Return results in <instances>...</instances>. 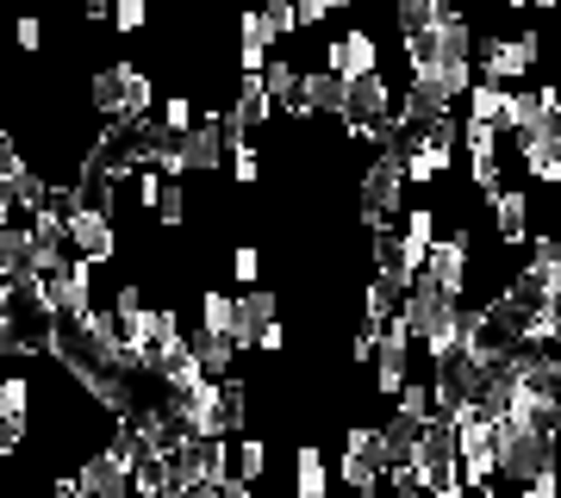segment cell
Wrapping results in <instances>:
<instances>
[{"label": "cell", "instance_id": "5bb4252c", "mask_svg": "<svg viewBox=\"0 0 561 498\" xmlns=\"http://www.w3.org/2000/svg\"><path fill=\"white\" fill-rule=\"evenodd\" d=\"M431 243H437V212H431V206H405V219H400V256H405V268H412V280H419L424 256H431Z\"/></svg>", "mask_w": 561, "mask_h": 498}, {"label": "cell", "instance_id": "d6986e66", "mask_svg": "<svg viewBox=\"0 0 561 498\" xmlns=\"http://www.w3.org/2000/svg\"><path fill=\"white\" fill-rule=\"evenodd\" d=\"M194 356L206 361V374H213V380H231V368H238L243 349H238L231 337H213V331H201V337H194Z\"/></svg>", "mask_w": 561, "mask_h": 498}, {"label": "cell", "instance_id": "52a82bcc", "mask_svg": "<svg viewBox=\"0 0 561 498\" xmlns=\"http://www.w3.org/2000/svg\"><path fill=\"white\" fill-rule=\"evenodd\" d=\"M486 212H493V238H500V250H530V187H512L505 181L500 194H486Z\"/></svg>", "mask_w": 561, "mask_h": 498}, {"label": "cell", "instance_id": "74e56055", "mask_svg": "<svg viewBox=\"0 0 561 498\" xmlns=\"http://www.w3.org/2000/svg\"><path fill=\"white\" fill-rule=\"evenodd\" d=\"M556 57H561V13H556Z\"/></svg>", "mask_w": 561, "mask_h": 498}, {"label": "cell", "instance_id": "836d02e7", "mask_svg": "<svg viewBox=\"0 0 561 498\" xmlns=\"http://www.w3.org/2000/svg\"><path fill=\"white\" fill-rule=\"evenodd\" d=\"M81 13H88V20H94V25H106V20H113V0H88Z\"/></svg>", "mask_w": 561, "mask_h": 498}, {"label": "cell", "instance_id": "30bf717a", "mask_svg": "<svg viewBox=\"0 0 561 498\" xmlns=\"http://www.w3.org/2000/svg\"><path fill=\"white\" fill-rule=\"evenodd\" d=\"M324 69L337 81H362V76H375L381 69V44H375V32L368 25H356V32H343L331 50H324Z\"/></svg>", "mask_w": 561, "mask_h": 498}, {"label": "cell", "instance_id": "7c38bea8", "mask_svg": "<svg viewBox=\"0 0 561 498\" xmlns=\"http://www.w3.org/2000/svg\"><path fill=\"white\" fill-rule=\"evenodd\" d=\"M275 319H280V293H268V287H243V293H238V331H231V343H238V349H256V337H262Z\"/></svg>", "mask_w": 561, "mask_h": 498}, {"label": "cell", "instance_id": "8fae6325", "mask_svg": "<svg viewBox=\"0 0 561 498\" xmlns=\"http://www.w3.org/2000/svg\"><path fill=\"white\" fill-rule=\"evenodd\" d=\"M275 57V32L262 20V7H243L238 13V76H262Z\"/></svg>", "mask_w": 561, "mask_h": 498}, {"label": "cell", "instance_id": "d590c367", "mask_svg": "<svg viewBox=\"0 0 561 498\" xmlns=\"http://www.w3.org/2000/svg\"><path fill=\"white\" fill-rule=\"evenodd\" d=\"M530 7H542V13H561V0H530Z\"/></svg>", "mask_w": 561, "mask_h": 498}, {"label": "cell", "instance_id": "cb8c5ba5", "mask_svg": "<svg viewBox=\"0 0 561 498\" xmlns=\"http://www.w3.org/2000/svg\"><path fill=\"white\" fill-rule=\"evenodd\" d=\"M150 219H157L162 231H181V224H187V187H181V181L162 187V199H157V212H150Z\"/></svg>", "mask_w": 561, "mask_h": 498}, {"label": "cell", "instance_id": "f35d334b", "mask_svg": "<svg viewBox=\"0 0 561 498\" xmlns=\"http://www.w3.org/2000/svg\"><path fill=\"white\" fill-rule=\"evenodd\" d=\"M556 449H561V418H556Z\"/></svg>", "mask_w": 561, "mask_h": 498}, {"label": "cell", "instance_id": "6da1fadb", "mask_svg": "<svg viewBox=\"0 0 561 498\" xmlns=\"http://www.w3.org/2000/svg\"><path fill=\"white\" fill-rule=\"evenodd\" d=\"M493 467H500V486H530V479L556 474L561 467V449H556V430H537V424L512 418V412H500V442H493Z\"/></svg>", "mask_w": 561, "mask_h": 498}, {"label": "cell", "instance_id": "4dcf8cb0", "mask_svg": "<svg viewBox=\"0 0 561 498\" xmlns=\"http://www.w3.org/2000/svg\"><path fill=\"white\" fill-rule=\"evenodd\" d=\"M256 349H262V356H280V349H287V331H280V319H275V324H268V331L256 337Z\"/></svg>", "mask_w": 561, "mask_h": 498}, {"label": "cell", "instance_id": "d6a6232c", "mask_svg": "<svg viewBox=\"0 0 561 498\" xmlns=\"http://www.w3.org/2000/svg\"><path fill=\"white\" fill-rule=\"evenodd\" d=\"M542 94H549V131L561 138V81H542Z\"/></svg>", "mask_w": 561, "mask_h": 498}, {"label": "cell", "instance_id": "ab89813d", "mask_svg": "<svg viewBox=\"0 0 561 498\" xmlns=\"http://www.w3.org/2000/svg\"><path fill=\"white\" fill-rule=\"evenodd\" d=\"M556 493H561V467H556Z\"/></svg>", "mask_w": 561, "mask_h": 498}, {"label": "cell", "instance_id": "603a6c76", "mask_svg": "<svg viewBox=\"0 0 561 498\" xmlns=\"http://www.w3.org/2000/svg\"><path fill=\"white\" fill-rule=\"evenodd\" d=\"M194 125H201V100L194 94H162V131H169V138H187Z\"/></svg>", "mask_w": 561, "mask_h": 498}, {"label": "cell", "instance_id": "8d00e7d4", "mask_svg": "<svg viewBox=\"0 0 561 498\" xmlns=\"http://www.w3.org/2000/svg\"><path fill=\"white\" fill-rule=\"evenodd\" d=\"M549 238H556V250H561V199H556V231H549Z\"/></svg>", "mask_w": 561, "mask_h": 498}, {"label": "cell", "instance_id": "5b68a950", "mask_svg": "<svg viewBox=\"0 0 561 498\" xmlns=\"http://www.w3.org/2000/svg\"><path fill=\"white\" fill-rule=\"evenodd\" d=\"M419 275H431L449 299H461V305H468V280H474V238H468V224H461L456 238L431 243V256H424Z\"/></svg>", "mask_w": 561, "mask_h": 498}, {"label": "cell", "instance_id": "1f68e13d", "mask_svg": "<svg viewBox=\"0 0 561 498\" xmlns=\"http://www.w3.org/2000/svg\"><path fill=\"white\" fill-rule=\"evenodd\" d=\"M512 498H561L556 493V474H542V479H530V486H518Z\"/></svg>", "mask_w": 561, "mask_h": 498}, {"label": "cell", "instance_id": "277c9868", "mask_svg": "<svg viewBox=\"0 0 561 498\" xmlns=\"http://www.w3.org/2000/svg\"><path fill=\"white\" fill-rule=\"evenodd\" d=\"M481 57H474V76L481 81H500V88H524L530 69L542 57V38L537 32H518V38H474Z\"/></svg>", "mask_w": 561, "mask_h": 498}, {"label": "cell", "instance_id": "9c48e42d", "mask_svg": "<svg viewBox=\"0 0 561 498\" xmlns=\"http://www.w3.org/2000/svg\"><path fill=\"white\" fill-rule=\"evenodd\" d=\"M512 162H524V181L530 187H561V138L542 125V131H518L512 138Z\"/></svg>", "mask_w": 561, "mask_h": 498}, {"label": "cell", "instance_id": "e0dca14e", "mask_svg": "<svg viewBox=\"0 0 561 498\" xmlns=\"http://www.w3.org/2000/svg\"><path fill=\"white\" fill-rule=\"evenodd\" d=\"M505 100H512V88H500V81H481V76H474V88H468V100H461V119L500 125V119H505Z\"/></svg>", "mask_w": 561, "mask_h": 498}, {"label": "cell", "instance_id": "60d3db41", "mask_svg": "<svg viewBox=\"0 0 561 498\" xmlns=\"http://www.w3.org/2000/svg\"><path fill=\"white\" fill-rule=\"evenodd\" d=\"M69 7H88V0H69Z\"/></svg>", "mask_w": 561, "mask_h": 498}, {"label": "cell", "instance_id": "44dd1931", "mask_svg": "<svg viewBox=\"0 0 561 498\" xmlns=\"http://www.w3.org/2000/svg\"><path fill=\"white\" fill-rule=\"evenodd\" d=\"M238 449V479L243 486H268V442L262 437H231Z\"/></svg>", "mask_w": 561, "mask_h": 498}, {"label": "cell", "instance_id": "8992f818", "mask_svg": "<svg viewBox=\"0 0 561 498\" xmlns=\"http://www.w3.org/2000/svg\"><path fill=\"white\" fill-rule=\"evenodd\" d=\"M405 380H412V331H405V319H387L381 343H375V393L400 398Z\"/></svg>", "mask_w": 561, "mask_h": 498}, {"label": "cell", "instance_id": "ba28073f", "mask_svg": "<svg viewBox=\"0 0 561 498\" xmlns=\"http://www.w3.org/2000/svg\"><path fill=\"white\" fill-rule=\"evenodd\" d=\"M44 287H50V312L57 319H88L94 312V262L69 256L57 275H44Z\"/></svg>", "mask_w": 561, "mask_h": 498}, {"label": "cell", "instance_id": "484cf974", "mask_svg": "<svg viewBox=\"0 0 561 498\" xmlns=\"http://www.w3.org/2000/svg\"><path fill=\"white\" fill-rule=\"evenodd\" d=\"M262 20H268V32H275V50L294 32H300V13H294V0H262Z\"/></svg>", "mask_w": 561, "mask_h": 498}, {"label": "cell", "instance_id": "4316f807", "mask_svg": "<svg viewBox=\"0 0 561 498\" xmlns=\"http://www.w3.org/2000/svg\"><path fill=\"white\" fill-rule=\"evenodd\" d=\"M231 280H238V287H262V250L256 243H238V250H231Z\"/></svg>", "mask_w": 561, "mask_h": 498}, {"label": "cell", "instance_id": "4fadbf2b", "mask_svg": "<svg viewBox=\"0 0 561 498\" xmlns=\"http://www.w3.org/2000/svg\"><path fill=\"white\" fill-rule=\"evenodd\" d=\"M337 493V474H331V461H324L319 442H300L294 449V498H331Z\"/></svg>", "mask_w": 561, "mask_h": 498}, {"label": "cell", "instance_id": "ac0fdd59", "mask_svg": "<svg viewBox=\"0 0 561 498\" xmlns=\"http://www.w3.org/2000/svg\"><path fill=\"white\" fill-rule=\"evenodd\" d=\"M225 150H231V181H238V187H256V181H262V150H256V138L231 125V138H225Z\"/></svg>", "mask_w": 561, "mask_h": 498}, {"label": "cell", "instance_id": "83f0119b", "mask_svg": "<svg viewBox=\"0 0 561 498\" xmlns=\"http://www.w3.org/2000/svg\"><path fill=\"white\" fill-rule=\"evenodd\" d=\"M343 7H356V0H294V13H300V32H319L331 13H343Z\"/></svg>", "mask_w": 561, "mask_h": 498}, {"label": "cell", "instance_id": "e575fe53", "mask_svg": "<svg viewBox=\"0 0 561 498\" xmlns=\"http://www.w3.org/2000/svg\"><path fill=\"white\" fill-rule=\"evenodd\" d=\"M505 13H530V0H500Z\"/></svg>", "mask_w": 561, "mask_h": 498}, {"label": "cell", "instance_id": "9a60e30c", "mask_svg": "<svg viewBox=\"0 0 561 498\" xmlns=\"http://www.w3.org/2000/svg\"><path fill=\"white\" fill-rule=\"evenodd\" d=\"M268 119H275V94H268V81H262V76H238V106H231V125H238V131H262Z\"/></svg>", "mask_w": 561, "mask_h": 498}, {"label": "cell", "instance_id": "7402d4cb", "mask_svg": "<svg viewBox=\"0 0 561 498\" xmlns=\"http://www.w3.org/2000/svg\"><path fill=\"white\" fill-rule=\"evenodd\" d=\"M449 7L443 0H393V25H400V38H412V32H424V25H437Z\"/></svg>", "mask_w": 561, "mask_h": 498}, {"label": "cell", "instance_id": "f1b7e54d", "mask_svg": "<svg viewBox=\"0 0 561 498\" xmlns=\"http://www.w3.org/2000/svg\"><path fill=\"white\" fill-rule=\"evenodd\" d=\"M13 44H20L25 57H38L44 50V20L38 13H20V20H13Z\"/></svg>", "mask_w": 561, "mask_h": 498}, {"label": "cell", "instance_id": "f546056e", "mask_svg": "<svg viewBox=\"0 0 561 498\" xmlns=\"http://www.w3.org/2000/svg\"><path fill=\"white\" fill-rule=\"evenodd\" d=\"M13 219H25V212H20V194H13V187L0 181V231H7Z\"/></svg>", "mask_w": 561, "mask_h": 498}, {"label": "cell", "instance_id": "7bdbcfd3", "mask_svg": "<svg viewBox=\"0 0 561 498\" xmlns=\"http://www.w3.org/2000/svg\"><path fill=\"white\" fill-rule=\"evenodd\" d=\"M443 7H456V0H443Z\"/></svg>", "mask_w": 561, "mask_h": 498}, {"label": "cell", "instance_id": "3957f363", "mask_svg": "<svg viewBox=\"0 0 561 498\" xmlns=\"http://www.w3.org/2000/svg\"><path fill=\"white\" fill-rule=\"evenodd\" d=\"M362 224H393V219H405V157L400 150H381V157L362 169Z\"/></svg>", "mask_w": 561, "mask_h": 498}, {"label": "cell", "instance_id": "d4e9b609", "mask_svg": "<svg viewBox=\"0 0 561 498\" xmlns=\"http://www.w3.org/2000/svg\"><path fill=\"white\" fill-rule=\"evenodd\" d=\"M113 32H119V38H138L144 25H150V0H113Z\"/></svg>", "mask_w": 561, "mask_h": 498}, {"label": "cell", "instance_id": "7a4b0ae2", "mask_svg": "<svg viewBox=\"0 0 561 498\" xmlns=\"http://www.w3.org/2000/svg\"><path fill=\"white\" fill-rule=\"evenodd\" d=\"M57 206H62V238L81 262L94 268H113L125 256L119 250V212H106L101 199H88L81 187H57Z\"/></svg>", "mask_w": 561, "mask_h": 498}, {"label": "cell", "instance_id": "ffe728a7", "mask_svg": "<svg viewBox=\"0 0 561 498\" xmlns=\"http://www.w3.org/2000/svg\"><path fill=\"white\" fill-rule=\"evenodd\" d=\"M300 62H287V57H268V69H262V81H268V94H275V106H287V113H294V106H300Z\"/></svg>", "mask_w": 561, "mask_h": 498}, {"label": "cell", "instance_id": "b9f144b4", "mask_svg": "<svg viewBox=\"0 0 561 498\" xmlns=\"http://www.w3.org/2000/svg\"><path fill=\"white\" fill-rule=\"evenodd\" d=\"M125 498H144V493H125Z\"/></svg>", "mask_w": 561, "mask_h": 498}, {"label": "cell", "instance_id": "2e32d148", "mask_svg": "<svg viewBox=\"0 0 561 498\" xmlns=\"http://www.w3.org/2000/svg\"><path fill=\"white\" fill-rule=\"evenodd\" d=\"M194 312H201V331H213V337L238 331V293H225V287H201Z\"/></svg>", "mask_w": 561, "mask_h": 498}]
</instances>
